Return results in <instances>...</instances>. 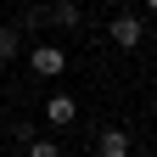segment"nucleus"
I'll use <instances>...</instances> for the list:
<instances>
[{
    "label": "nucleus",
    "instance_id": "obj_4",
    "mask_svg": "<svg viewBox=\"0 0 157 157\" xmlns=\"http://www.w3.org/2000/svg\"><path fill=\"white\" fill-rule=\"evenodd\" d=\"M73 118H78V101H73V95H51V101H45V124L51 129H67Z\"/></svg>",
    "mask_w": 157,
    "mask_h": 157
},
{
    "label": "nucleus",
    "instance_id": "obj_7",
    "mask_svg": "<svg viewBox=\"0 0 157 157\" xmlns=\"http://www.w3.org/2000/svg\"><path fill=\"white\" fill-rule=\"evenodd\" d=\"M23 157H62V146H56V140H45V135H34V140L23 146Z\"/></svg>",
    "mask_w": 157,
    "mask_h": 157
},
{
    "label": "nucleus",
    "instance_id": "obj_2",
    "mask_svg": "<svg viewBox=\"0 0 157 157\" xmlns=\"http://www.w3.org/2000/svg\"><path fill=\"white\" fill-rule=\"evenodd\" d=\"M107 28H112V45H124V51H135V45H140V34H146V23H140L135 11H118Z\"/></svg>",
    "mask_w": 157,
    "mask_h": 157
},
{
    "label": "nucleus",
    "instance_id": "obj_6",
    "mask_svg": "<svg viewBox=\"0 0 157 157\" xmlns=\"http://www.w3.org/2000/svg\"><path fill=\"white\" fill-rule=\"evenodd\" d=\"M17 56H23V34L6 23V28H0V62H17Z\"/></svg>",
    "mask_w": 157,
    "mask_h": 157
},
{
    "label": "nucleus",
    "instance_id": "obj_9",
    "mask_svg": "<svg viewBox=\"0 0 157 157\" xmlns=\"http://www.w3.org/2000/svg\"><path fill=\"white\" fill-rule=\"evenodd\" d=\"M45 6H56V0H45Z\"/></svg>",
    "mask_w": 157,
    "mask_h": 157
},
{
    "label": "nucleus",
    "instance_id": "obj_3",
    "mask_svg": "<svg viewBox=\"0 0 157 157\" xmlns=\"http://www.w3.org/2000/svg\"><path fill=\"white\" fill-rule=\"evenodd\" d=\"M95 157H135L129 129H101V140H95Z\"/></svg>",
    "mask_w": 157,
    "mask_h": 157
},
{
    "label": "nucleus",
    "instance_id": "obj_8",
    "mask_svg": "<svg viewBox=\"0 0 157 157\" xmlns=\"http://www.w3.org/2000/svg\"><path fill=\"white\" fill-rule=\"evenodd\" d=\"M140 6H146V11H157V0H140Z\"/></svg>",
    "mask_w": 157,
    "mask_h": 157
},
{
    "label": "nucleus",
    "instance_id": "obj_5",
    "mask_svg": "<svg viewBox=\"0 0 157 157\" xmlns=\"http://www.w3.org/2000/svg\"><path fill=\"white\" fill-rule=\"evenodd\" d=\"M51 23H56V28H78V23H84L78 0H56V6H51Z\"/></svg>",
    "mask_w": 157,
    "mask_h": 157
},
{
    "label": "nucleus",
    "instance_id": "obj_10",
    "mask_svg": "<svg viewBox=\"0 0 157 157\" xmlns=\"http://www.w3.org/2000/svg\"><path fill=\"white\" fill-rule=\"evenodd\" d=\"M124 6H129V0H124Z\"/></svg>",
    "mask_w": 157,
    "mask_h": 157
},
{
    "label": "nucleus",
    "instance_id": "obj_1",
    "mask_svg": "<svg viewBox=\"0 0 157 157\" xmlns=\"http://www.w3.org/2000/svg\"><path fill=\"white\" fill-rule=\"evenodd\" d=\"M28 67H34L39 78H62V73H67V51H62V45H34V51H28Z\"/></svg>",
    "mask_w": 157,
    "mask_h": 157
}]
</instances>
